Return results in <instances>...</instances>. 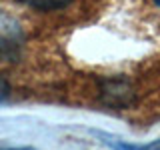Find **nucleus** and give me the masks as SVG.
<instances>
[{"label": "nucleus", "mask_w": 160, "mask_h": 150, "mask_svg": "<svg viewBox=\"0 0 160 150\" xmlns=\"http://www.w3.org/2000/svg\"><path fill=\"white\" fill-rule=\"evenodd\" d=\"M8 94H10V84L4 76H0V102L4 98H8Z\"/></svg>", "instance_id": "obj_5"}, {"label": "nucleus", "mask_w": 160, "mask_h": 150, "mask_svg": "<svg viewBox=\"0 0 160 150\" xmlns=\"http://www.w3.org/2000/svg\"><path fill=\"white\" fill-rule=\"evenodd\" d=\"M22 46L20 24L10 16H0V60H16Z\"/></svg>", "instance_id": "obj_1"}, {"label": "nucleus", "mask_w": 160, "mask_h": 150, "mask_svg": "<svg viewBox=\"0 0 160 150\" xmlns=\"http://www.w3.org/2000/svg\"><path fill=\"white\" fill-rule=\"evenodd\" d=\"M114 150H160V140H154L150 144H112Z\"/></svg>", "instance_id": "obj_4"}, {"label": "nucleus", "mask_w": 160, "mask_h": 150, "mask_svg": "<svg viewBox=\"0 0 160 150\" xmlns=\"http://www.w3.org/2000/svg\"><path fill=\"white\" fill-rule=\"evenodd\" d=\"M6 150H32V148H6Z\"/></svg>", "instance_id": "obj_6"}, {"label": "nucleus", "mask_w": 160, "mask_h": 150, "mask_svg": "<svg viewBox=\"0 0 160 150\" xmlns=\"http://www.w3.org/2000/svg\"><path fill=\"white\" fill-rule=\"evenodd\" d=\"M18 2L26 4L30 8H36V10H58L68 6L72 0H18Z\"/></svg>", "instance_id": "obj_3"}, {"label": "nucleus", "mask_w": 160, "mask_h": 150, "mask_svg": "<svg viewBox=\"0 0 160 150\" xmlns=\"http://www.w3.org/2000/svg\"><path fill=\"white\" fill-rule=\"evenodd\" d=\"M154 4H156V6H160V0H154Z\"/></svg>", "instance_id": "obj_7"}, {"label": "nucleus", "mask_w": 160, "mask_h": 150, "mask_svg": "<svg viewBox=\"0 0 160 150\" xmlns=\"http://www.w3.org/2000/svg\"><path fill=\"white\" fill-rule=\"evenodd\" d=\"M102 100L110 106H128L134 100V90L126 80H104L102 82Z\"/></svg>", "instance_id": "obj_2"}]
</instances>
